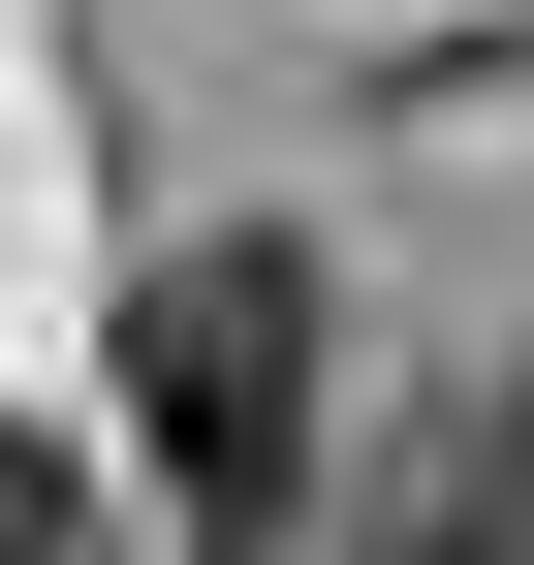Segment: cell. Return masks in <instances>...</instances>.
I'll return each mask as SVG.
<instances>
[{"label": "cell", "instance_id": "obj_2", "mask_svg": "<svg viewBox=\"0 0 534 565\" xmlns=\"http://www.w3.org/2000/svg\"><path fill=\"white\" fill-rule=\"evenodd\" d=\"M314 565H534V377H440L409 440H346Z\"/></svg>", "mask_w": 534, "mask_h": 565}, {"label": "cell", "instance_id": "obj_3", "mask_svg": "<svg viewBox=\"0 0 534 565\" xmlns=\"http://www.w3.org/2000/svg\"><path fill=\"white\" fill-rule=\"evenodd\" d=\"M0 565H95V471L63 440H0Z\"/></svg>", "mask_w": 534, "mask_h": 565}, {"label": "cell", "instance_id": "obj_1", "mask_svg": "<svg viewBox=\"0 0 534 565\" xmlns=\"http://www.w3.org/2000/svg\"><path fill=\"white\" fill-rule=\"evenodd\" d=\"M95 408H126V503L158 534H314L346 503V315H314V252H158L126 345H95Z\"/></svg>", "mask_w": 534, "mask_h": 565}]
</instances>
